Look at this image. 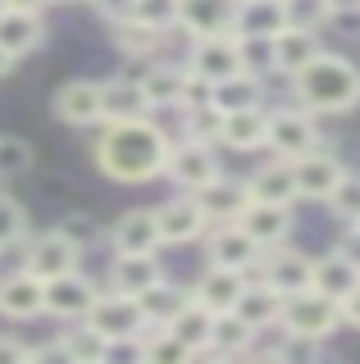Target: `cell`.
<instances>
[{"label":"cell","mask_w":360,"mask_h":364,"mask_svg":"<svg viewBox=\"0 0 360 364\" xmlns=\"http://www.w3.org/2000/svg\"><path fill=\"white\" fill-rule=\"evenodd\" d=\"M169 136L151 114L142 119H119L105 123L96 141V168L110 182H123V187H146V182L164 178V159H169Z\"/></svg>","instance_id":"1"},{"label":"cell","mask_w":360,"mask_h":364,"mask_svg":"<svg viewBox=\"0 0 360 364\" xmlns=\"http://www.w3.org/2000/svg\"><path fill=\"white\" fill-rule=\"evenodd\" d=\"M292 91L306 114H346L360 105V68L346 55L319 50L301 73H292Z\"/></svg>","instance_id":"2"},{"label":"cell","mask_w":360,"mask_h":364,"mask_svg":"<svg viewBox=\"0 0 360 364\" xmlns=\"http://www.w3.org/2000/svg\"><path fill=\"white\" fill-rule=\"evenodd\" d=\"M278 328H283V333H297V337L329 341L333 333H342V305H337L333 296L314 291V287L287 291L283 305H278Z\"/></svg>","instance_id":"3"},{"label":"cell","mask_w":360,"mask_h":364,"mask_svg":"<svg viewBox=\"0 0 360 364\" xmlns=\"http://www.w3.org/2000/svg\"><path fill=\"white\" fill-rule=\"evenodd\" d=\"M246 278L274 287L278 296L301 291V287H310V255H306V250H297V246H287V242L265 246L260 255H255V264L246 269Z\"/></svg>","instance_id":"4"},{"label":"cell","mask_w":360,"mask_h":364,"mask_svg":"<svg viewBox=\"0 0 360 364\" xmlns=\"http://www.w3.org/2000/svg\"><path fill=\"white\" fill-rule=\"evenodd\" d=\"M319 146V128L306 109H269L265 114V151L274 159H297Z\"/></svg>","instance_id":"5"},{"label":"cell","mask_w":360,"mask_h":364,"mask_svg":"<svg viewBox=\"0 0 360 364\" xmlns=\"http://www.w3.org/2000/svg\"><path fill=\"white\" fill-rule=\"evenodd\" d=\"M83 318H87V323H92L105 341H115V337H142L146 328H155L151 318L142 314L137 296H123V291H96L92 310H87Z\"/></svg>","instance_id":"6"},{"label":"cell","mask_w":360,"mask_h":364,"mask_svg":"<svg viewBox=\"0 0 360 364\" xmlns=\"http://www.w3.org/2000/svg\"><path fill=\"white\" fill-rule=\"evenodd\" d=\"M96 301V282L87 278L83 269H69V273H55V278L41 282V314L60 318V323H69V318H83L92 310Z\"/></svg>","instance_id":"7"},{"label":"cell","mask_w":360,"mask_h":364,"mask_svg":"<svg viewBox=\"0 0 360 364\" xmlns=\"http://www.w3.org/2000/svg\"><path fill=\"white\" fill-rule=\"evenodd\" d=\"M219 159H215V146L206 141H169V159H164V178L174 182L178 191H196L206 187L210 178H219Z\"/></svg>","instance_id":"8"},{"label":"cell","mask_w":360,"mask_h":364,"mask_svg":"<svg viewBox=\"0 0 360 364\" xmlns=\"http://www.w3.org/2000/svg\"><path fill=\"white\" fill-rule=\"evenodd\" d=\"M151 210H155V228H160V246H187L196 237H206L210 228L192 191H174L169 200L151 205Z\"/></svg>","instance_id":"9"},{"label":"cell","mask_w":360,"mask_h":364,"mask_svg":"<svg viewBox=\"0 0 360 364\" xmlns=\"http://www.w3.org/2000/svg\"><path fill=\"white\" fill-rule=\"evenodd\" d=\"M183 68L196 77V82H219V77L238 73L242 64H238V41H233V32H215V37H192Z\"/></svg>","instance_id":"10"},{"label":"cell","mask_w":360,"mask_h":364,"mask_svg":"<svg viewBox=\"0 0 360 364\" xmlns=\"http://www.w3.org/2000/svg\"><path fill=\"white\" fill-rule=\"evenodd\" d=\"M287 168H292V182H297V200H324L333 191V182L346 173V164L333 151H324V146L287 159Z\"/></svg>","instance_id":"11"},{"label":"cell","mask_w":360,"mask_h":364,"mask_svg":"<svg viewBox=\"0 0 360 364\" xmlns=\"http://www.w3.org/2000/svg\"><path fill=\"white\" fill-rule=\"evenodd\" d=\"M78 259H83V250H78L69 237L60 232V228H51V232H37L32 242L23 246V269L32 278H55V273H69L78 269Z\"/></svg>","instance_id":"12"},{"label":"cell","mask_w":360,"mask_h":364,"mask_svg":"<svg viewBox=\"0 0 360 364\" xmlns=\"http://www.w3.org/2000/svg\"><path fill=\"white\" fill-rule=\"evenodd\" d=\"M233 223H238L242 232H246L255 246L265 250V246H278V242H287V237H292V223H297V219H292V205L246 200V205H242V214H238Z\"/></svg>","instance_id":"13"},{"label":"cell","mask_w":360,"mask_h":364,"mask_svg":"<svg viewBox=\"0 0 360 364\" xmlns=\"http://www.w3.org/2000/svg\"><path fill=\"white\" fill-rule=\"evenodd\" d=\"M160 278H169V273H164V259L155 250H123L110 264V291H123V296H142Z\"/></svg>","instance_id":"14"},{"label":"cell","mask_w":360,"mask_h":364,"mask_svg":"<svg viewBox=\"0 0 360 364\" xmlns=\"http://www.w3.org/2000/svg\"><path fill=\"white\" fill-rule=\"evenodd\" d=\"M206 232H210V242H206V264L246 273V269L255 264V255H260V246H255L238 223H210Z\"/></svg>","instance_id":"15"},{"label":"cell","mask_w":360,"mask_h":364,"mask_svg":"<svg viewBox=\"0 0 360 364\" xmlns=\"http://www.w3.org/2000/svg\"><path fill=\"white\" fill-rule=\"evenodd\" d=\"M137 82L146 91V100H151V109H178V105H187L196 77L183 64H151L146 73H137Z\"/></svg>","instance_id":"16"},{"label":"cell","mask_w":360,"mask_h":364,"mask_svg":"<svg viewBox=\"0 0 360 364\" xmlns=\"http://www.w3.org/2000/svg\"><path fill=\"white\" fill-rule=\"evenodd\" d=\"M41 41H46V23H41L37 9H14V5L0 9V50L9 60H23Z\"/></svg>","instance_id":"17"},{"label":"cell","mask_w":360,"mask_h":364,"mask_svg":"<svg viewBox=\"0 0 360 364\" xmlns=\"http://www.w3.org/2000/svg\"><path fill=\"white\" fill-rule=\"evenodd\" d=\"M174 28L187 37H215L233 28V0H174Z\"/></svg>","instance_id":"18"},{"label":"cell","mask_w":360,"mask_h":364,"mask_svg":"<svg viewBox=\"0 0 360 364\" xmlns=\"http://www.w3.org/2000/svg\"><path fill=\"white\" fill-rule=\"evenodd\" d=\"M269 46H274V73H301L314 55L324 50L319 46V32H310V28H292V23H283V28L269 37Z\"/></svg>","instance_id":"19"},{"label":"cell","mask_w":360,"mask_h":364,"mask_svg":"<svg viewBox=\"0 0 360 364\" xmlns=\"http://www.w3.org/2000/svg\"><path fill=\"white\" fill-rule=\"evenodd\" d=\"M206 105H215L219 114H233V109H251V105H265V77L255 73H228L219 82H206Z\"/></svg>","instance_id":"20"},{"label":"cell","mask_w":360,"mask_h":364,"mask_svg":"<svg viewBox=\"0 0 360 364\" xmlns=\"http://www.w3.org/2000/svg\"><path fill=\"white\" fill-rule=\"evenodd\" d=\"M265 114H269L265 105L223 114V123H219V146H228L233 155H255V151H265Z\"/></svg>","instance_id":"21"},{"label":"cell","mask_w":360,"mask_h":364,"mask_svg":"<svg viewBox=\"0 0 360 364\" xmlns=\"http://www.w3.org/2000/svg\"><path fill=\"white\" fill-rule=\"evenodd\" d=\"M246 287V273L238 269H219V264H206L201 269V278L192 282V296L201 305H206L210 314H219V310H233L238 305V296Z\"/></svg>","instance_id":"22"},{"label":"cell","mask_w":360,"mask_h":364,"mask_svg":"<svg viewBox=\"0 0 360 364\" xmlns=\"http://www.w3.org/2000/svg\"><path fill=\"white\" fill-rule=\"evenodd\" d=\"M196 205H201V214H206V223H233L242 214V205H246V187L238 178H210L206 187H196L192 191Z\"/></svg>","instance_id":"23"},{"label":"cell","mask_w":360,"mask_h":364,"mask_svg":"<svg viewBox=\"0 0 360 364\" xmlns=\"http://www.w3.org/2000/svg\"><path fill=\"white\" fill-rule=\"evenodd\" d=\"M151 114V100L137 77H115V82H100V123H119V119H142Z\"/></svg>","instance_id":"24"},{"label":"cell","mask_w":360,"mask_h":364,"mask_svg":"<svg viewBox=\"0 0 360 364\" xmlns=\"http://www.w3.org/2000/svg\"><path fill=\"white\" fill-rule=\"evenodd\" d=\"M51 105H55V119L73 123V128L100 123V82H64Z\"/></svg>","instance_id":"25"},{"label":"cell","mask_w":360,"mask_h":364,"mask_svg":"<svg viewBox=\"0 0 360 364\" xmlns=\"http://www.w3.org/2000/svg\"><path fill=\"white\" fill-rule=\"evenodd\" d=\"M110 246H115V255H123V250H160L155 210H123L110 228Z\"/></svg>","instance_id":"26"},{"label":"cell","mask_w":360,"mask_h":364,"mask_svg":"<svg viewBox=\"0 0 360 364\" xmlns=\"http://www.w3.org/2000/svg\"><path fill=\"white\" fill-rule=\"evenodd\" d=\"M242 187H246V200L297 205V182H292V168H287V159H269V164H260L251 178L242 182Z\"/></svg>","instance_id":"27"},{"label":"cell","mask_w":360,"mask_h":364,"mask_svg":"<svg viewBox=\"0 0 360 364\" xmlns=\"http://www.w3.org/2000/svg\"><path fill=\"white\" fill-rule=\"evenodd\" d=\"M255 337L260 333H255L238 310H219V314H210L206 350H215V355H246V350H255Z\"/></svg>","instance_id":"28"},{"label":"cell","mask_w":360,"mask_h":364,"mask_svg":"<svg viewBox=\"0 0 360 364\" xmlns=\"http://www.w3.org/2000/svg\"><path fill=\"white\" fill-rule=\"evenodd\" d=\"M283 28V0H233V37H274Z\"/></svg>","instance_id":"29"},{"label":"cell","mask_w":360,"mask_h":364,"mask_svg":"<svg viewBox=\"0 0 360 364\" xmlns=\"http://www.w3.org/2000/svg\"><path fill=\"white\" fill-rule=\"evenodd\" d=\"M0 314L5 318H37L41 314V278H32L28 269L0 278Z\"/></svg>","instance_id":"30"},{"label":"cell","mask_w":360,"mask_h":364,"mask_svg":"<svg viewBox=\"0 0 360 364\" xmlns=\"http://www.w3.org/2000/svg\"><path fill=\"white\" fill-rule=\"evenodd\" d=\"M360 282V269L351 264V259H342L333 250V255H319V259H310V287L314 291H324V296H333V301H342L346 291H351Z\"/></svg>","instance_id":"31"},{"label":"cell","mask_w":360,"mask_h":364,"mask_svg":"<svg viewBox=\"0 0 360 364\" xmlns=\"http://www.w3.org/2000/svg\"><path fill=\"white\" fill-rule=\"evenodd\" d=\"M278 305H283V296H278L274 287L246 278V287H242V296H238V305H233V310H238L246 323L255 328V333H269V328L278 323Z\"/></svg>","instance_id":"32"},{"label":"cell","mask_w":360,"mask_h":364,"mask_svg":"<svg viewBox=\"0 0 360 364\" xmlns=\"http://www.w3.org/2000/svg\"><path fill=\"white\" fill-rule=\"evenodd\" d=\"M55 341H60V350H64L69 364H105V337H100L87 318H69V328Z\"/></svg>","instance_id":"33"},{"label":"cell","mask_w":360,"mask_h":364,"mask_svg":"<svg viewBox=\"0 0 360 364\" xmlns=\"http://www.w3.org/2000/svg\"><path fill=\"white\" fill-rule=\"evenodd\" d=\"M160 328H169V333L183 341V346H192L196 355H201V350H206V341H210V310H206V305H201L196 296H192V301H187V305H178V310L169 314Z\"/></svg>","instance_id":"34"},{"label":"cell","mask_w":360,"mask_h":364,"mask_svg":"<svg viewBox=\"0 0 360 364\" xmlns=\"http://www.w3.org/2000/svg\"><path fill=\"white\" fill-rule=\"evenodd\" d=\"M115 28V46L123 55H137V60H151V55H160L164 46V32L151 28V23H137V18H123V23H110Z\"/></svg>","instance_id":"35"},{"label":"cell","mask_w":360,"mask_h":364,"mask_svg":"<svg viewBox=\"0 0 360 364\" xmlns=\"http://www.w3.org/2000/svg\"><path fill=\"white\" fill-rule=\"evenodd\" d=\"M187 301H192V287H174V282H169V278H160V282H155V287H146V291L137 296L142 314L151 318L155 328H160L164 318L178 310V305H187Z\"/></svg>","instance_id":"36"},{"label":"cell","mask_w":360,"mask_h":364,"mask_svg":"<svg viewBox=\"0 0 360 364\" xmlns=\"http://www.w3.org/2000/svg\"><path fill=\"white\" fill-rule=\"evenodd\" d=\"M142 360L146 364H187V360H196V350L183 346L169 328H146L142 333Z\"/></svg>","instance_id":"37"},{"label":"cell","mask_w":360,"mask_h":364,"mask_svg":"<svg viewBox=\"0 0 360 364\" xmlns=\"http://www.w3.org/2000/svg\"><path fill=\"white\" fill-rule=\"evenodd\" d=\"M183 136L187 141H206V146H219V123L223 114L215 105H206V100H196V105H183Z\"/></svg>","instance_id":"38"},{"label":"cell","mask_w":360,"mask_h":364,"mask_svg":"<svg viewBox=\"0 0 360 364\" xmlns=\"http://www.w3.org/2000/svg\"><path fill=\"white\" fill-rule=\"evenodd\" d=\"M324 205L333 210V219L360 223V173H351V168H346V173L333 182V191L324 196Z\"/></svg>","instance_id":"39"},{"label":"cell","mask_w":360,"mask_h":364,"mask_svg":"<svg viewBox=\"0 0 360 364\" xmlns=\"http://www.w3.org/2000/svg\"><path fill=\"white\" fill-rule=\"evenodd\" d=\"M233 41H238V64H242V73L274 77V46H269V37H233Z\"/></svg>","instance_id":"40"},{"label":"cell","mask_w":360,"mask_h":364,"mask_svg":"<svg viewBox=\"0 0 360 364\" xmlns=\"http://www.w3.org/2000/svg\"><path fill=\"white\" fill-rule=\"evenodd\" d=\"M329 18H333L329 0H283V23H292V28H310V32H319Z\"/></svg>","instance_id":"41"},{"label":"cell","mask_w":360,"mask_h":364,"mask_svg":"<svg viewBox=\"0 0 360 364\" xmlns=\"http://www.w3.org/2000/svg\"><path fill=\"white\" fill-rule=\"evenodd\" d=\"M23 237H28V214H23V205L0 191V250L14 246V242H23Z\"/></svg>","instance_id":"42"},{"label":"cell","mask_w":360,"mask_h":364,"mask_svg":"<svg viewBox=\"0 0 360 364\" xmlns=\"http://www.w3.org/2000/svg\"><path fill=\"white\" fill-rule=\"evenodd\" d=\"M28 164H32V146L23 136H0V178L28 173Z\"/></svg>","instance_id":"43"},{"label":"cell","mask_w":360,"mask_h":364,"mask_svg":"<svg viewBox=\"0 0 360 364\" xmlns=\"http://www.w3.org/2000/svg\"><path fill=\"white\" fill-rule=\"evenodd\" d=\"M128 18L151 23V28L169 32V28H174V0H132V14Z\"/></svg>","instance_id":"44"},{"label":"cell","mask_w":360,"mask_h":364,"mask_svg":"<svg viewBox=\"0 0 360 364\" xmlns=\"http://www.w3.org/2000/svg\"><path fill=\"white\" fill-rule=\"evenodd\" d=\"M60 232L69 237L78 250H87V246H96V242H100V228H96V219H87V214H69V219L60 223Z\"/></svg>","instance_id":"45"},{"label":"cell","mask_w":360,"mask_h":364,"mask_svg":"<svg viewBox=\"0 0 360 364\" xmlns=\"http://www.w3.org/2000/svg\"><path fill=\"white\" fill-rule=\"evenodd\" d=\"M337 255L342 259H351V264L360 269V223H342V237H337Z\"/></svg>","instance_id":"46"},{"label":"cell","mask_w":360,"mask_h":364,"mask_svg":"<svg viewBox=\"0 0 360 364\" xmlns=\"http://www.w3.org/2000/svg\"><path fill=\"white\" fill-rule=\"evenodd\" d=\"M87 5H92L105 23H123L132 14V0H87Z\"/></svg>","instance_id":"47"},{"label":"cell","mask_w":360,"mask_h":364,"mask_svg":"<svg viewBox=\"0 0 360 364\" xmlns=\"http://www.w3.org/2000/svg\"><path fill=\"white\" fill-rule=\"evenodd\" d=\"M337 305H342V328H356V333H360V282H356V287L346 291Z\"/></svg>","instance_id":"48"},{"label":"cell","mask_w":360,"mask_h":364,"mask_svg":"<svg viewBox=\"0 0 360 364\" xmlns=\"http://www.w3.org/2000/svg\"><path fill=\"white\" fill-rule=\"evenodd\" d=\"M28 360V346L18 337H0V364H23Z\"/></svg>","instance_id":"49"},{"label":"cell","mask_w":360,"mask_h":364,"mask_svg":"<svg viewBox=\"0 0 360 364\" xmlns=\"http://www.w3.org/2000/svg\"><path fill=\"white\" fill-rule=\"evenodd\" d=\"M329 9H333V18L337 14H360V0H329Z\"/></svg>","instance_id":"50"},{"label":"cell","mask_w":360,"mask_h":364,"mask_svg":"<svg viewBox=\"0 0 360 364\" xmlns=\"http://www.w3.org/2000/svg\"><path fill=\"white\" fill-rule=\"evenodd\" d=\"M5 5H14V9H37V14H41V9H51L55 0H5Z\"/></svg>","instance_id":"51"},{"label":"cell","mask_w":360,"mask_h":364,"mask_svg":"<svg viewBox=\"0 0 360 364\" xmlns=\"http://www.w3.org/2000/svg\"><path fill=\"white\" fill-rule=\"evenodd\" d=\"M9 68H14V60H9V55H5V50H0V77H5V73H9Z\"/></svg>","instance_id":"52"},{"label":"cell","mask_w":360,"mask_h":364,"mask_svg":"<svg viewBox=\"0 0 360 364\" xmlns=\"http://www.w3.org/2000/svg\"><path fill=\"white\" fill-rule=\"evenodd\" d=\"M55 5H87V0H55Z\"/></svg>","instance_id":"53"},{"label":"cell","mask_w":360,"mask_h":364,"mask_svg":"<svg viewBox=\"0 0 360 364\" xmlns=\"http://www.w3.org/2000/svg\"><path fill=\"white\" fill-rule=\"evenodd\" d=\"M0 9H5V0H0Z\"/></svg>","instance_id":"54"}]
</instances>
